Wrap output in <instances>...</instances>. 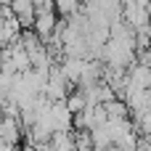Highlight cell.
I'll use <instances>...</instances> for the list:
<instances>
[{
  "mask_svg": "<svg viewBox=\"0 0 151 151\" xmlns=\"http://www.w3.org/2000/svg\"><path fill=\"white\" fill-rule=\"evenodd\" d=\"M11 8H13V13H16V19H19V24H21V29H35L37 8H35V3H32V0H13V3H11Z\"/></svg>",
  "mask_w": 151,
  "mask_h": 151,
  "instance_id": "6da1fadb",
  "label": "cell"
},
{
  "mask_svg": "<svg viewBox=\"0 0 151 151\" xmlns=\"http://www.w3.org/2000/svg\"><path fill=\"white\" fill-rule=\"evenodd\" d=\"M56 27H58V13H56V11H42V13H37L35 32H37V37H40L42 42L56 35Z\"/></svg>",
  "mask_w": 151,
  "mask_h": 151,
  "instance_id": "7a4b0ae2",
  "label": "cell"
},
{
  "mask_svg": "<svg viewBox=\"0 0 151 151\" xmlns=\"http://www.w3.org/2000/svg\"><path fill=\"white\" fill-rule=\"evenodd\" d=\"M127 85L130 88H138V90H151V66L146 64H133L127 69Z\"/></svg>",
  "mask_w": 151,
  "mask_h": 151,
  "instance_id": "3957f363",
  "label": "cell"
},
{
  "mask_svg": "<svg viewBox=\"0 0 151 151\" xmlns=\"http://www.w3.org/2000/svg\"><path fill=\"white\" fill-rule=\"evenodd\" d=\"M19 125H21L19 119L3 117V122H0V141H5L8 146H19V141H21V127Z\"/></svg>",
  "mask_w": 151,
  "mask_h": 151,
  "instance_id": "277c9868",
  "label": "cell"
},
{
  "mask_svg": "<svg viewBox=\"0 0 151 151\" xmlns=\"http://www.w3.org/2000/svg\"><path fill=\"white\" fill-rule=\"evenodd\" d=\"M104 109H106V114H109V119H130V106L125 104V101H109V104H104Z\"/></svg>",
  "mask_w": 151,
  "mask_h": 151,
  "instance_id": "5b68a950",
  "label": "cell"
},
{
  "mask_svg": "<svg viewBox=\"0 0 151 151\" xmlns=\"http://www.w3.org/2000/svg\"><path fill=\"white\" fill-rule=\"evenodd\" d=\"M66 109H69L74 117L82 114V111L88 109V98H85V93H82V90H72L69 98H66Z\"/></svg>",
  "mask_w": 151,
  "mask_h": 151,
  "instance_id": "8992f818",
  "label": "cell"
},
{
  "mask_svg": "<svg viewBox=\"0 0 151 151\" xmlns=\"http://www.w3.org/2000/svg\"><path fill=\"white\" fill-rule=\"evenodd\" d=\"M53 3H56V13L61 19H69L82 11V0H53Z\"/></svg>",
  "mask_w": 151,
  "mask_h": 151,
  "instance_id": "52a82bcc",
  "label": "cell"
},
{
  "mask_svg": "<svg viewBox=\"0 0 151 151\" xmlns=\"http://www.w3.org/2000/svg\"><path fill=\"white\" fill-rule=\"evenodd\" d=\"M138 58H141V64H146V66H151V48H146V50H143V53H141Z\"/></svg>",
  "mask_w": 151,
  "mask_h": 151,
  "instance_id": "ba28073f",
  "label": "cell"
},
{
  "mask_svg": "<svg viewBox=\"0 0 151 151\" xmlns=\"http://www.w3.org/2000/svg\"><path fill=\"white\" fill-rule=\"evenodd\" d=\"M19 151H37V146H35V143H32V141H27V143H24V146H19Z\"/></svg>",
  "mask_w": 151,
  "mask_h": 151,
  "instance_id": "9c48e42d",
  "label": "cell"
},
{
  "mask_svg": "<svg viewBox=\"0 0 151 151\" xmlns=\"http://www.w3.org/2000/svg\"><path fill=\"white\" fill-rule=\"evenodd\" d=\"M35 3V8H40V5H45V3H50V0H32Z\"/></svg>",
  "mask_w": 151,
  "mask_h": 151,
  "instance_id": "30bf717a",
  "label": "cell"
},
{
  "mask_svg": "<svg viewBox=\"0 0 151 151\" xmlns=\"http://www.w3.org/2000/svg\"><path fill=\"white\" fill-rule=\"evenodd\" d=\"M146 141H149V146H151V135H149V138H146Z\"/></svg>",
  "mask_w": 151,
  "mask_h": 151,
  "instance_id": "8fae6325",
  "label": "cell"
}]
</instances>
